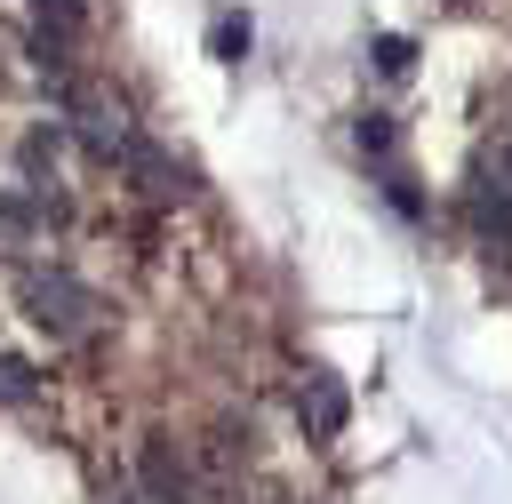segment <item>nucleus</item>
I'll list each match as a JSON object with an SVG mask.
<instances>
[{"mask_svg":"<svg viewBox=\"0 0 512 504\" xmlns=\"http://www.w3.org/2000/svg\"><path fill=\"white\" fill-rule=\"evenodd\" d=\"M72 112H80V136H88V152H96V160H112V152L128 144V112H120L112 96H80Z\"/></svg>","mask_w":512,"mask_h":504,"instance_id":"5","label":"nucleus"},{"mask_svg":"<svg viewBox=\"0 0 512 504\" xmlns=\"http://www.w3.org/2000/svg\"><path fill=\"white\" fill-rule=\"evenodd\" d=\"M136 472H144V496H152V504H184V488H192V472H184V456H176L168 432H152V440L136 448Z\"/></svg>","mask_w":512,"mask_h":504,"instance_id":"4","label":"nucleus"},{"mask_svg":"<svg viewBox=\"0 0 512 504\" xmlns=\"http://www.w3.org/2000/svg\"><path fill=\"white\" fill-rule=\"evenodd\" d=\"M16 400H32V360L0 352V408H16Z\"/></svg>","mask_w":512,"mask_h":504,"instance_id":"8","label":"nucleus"},{"mask_svg":"<svg viewBox=\"0 0 512 504\" xmlns=\"http://www.w3.org/2000/svg\"><path fill=\"white\" fill-rule=\"evenodd\" d=\"M16 160H24V176H48V168H56V128H32V136L16 144Z\"/></svg>","mask_w":512,"mask_h":504,"instance_id":"7","label":"nucleus"},{"mask_svg":"<svg viewBox=\"0 0 512 504\" xmlns=\"http://www.w3.org/2000/svg\"><path fill=\"white\" fill-rule=\"evenodd\" d=\"M120 168L136 176V192H144V200H184V192H192V168H184V160H168L152 136H128V144H120Z\"/></svg>","mask_w":512,"mask_h":504,"instance_id":"2","label":"nucleus"},{"mask_svg":"<svg viewBox=\"0 0 512 504\" xmlns=\"http://www.w3.org/2000/svg\"><path fill=\"white\" fill-rule=\"evenodd\" d=\"M24 312H32L48 336H80L88 312H96V296H88L72 272H24Z\"/></svg>","mask_w":512,"mask_h":504,"instance_id":"1","label":"nucleus"},{"mask_svg":"<svg viewBox=\"0 0 512 504\" xmlns=\"http://www.w3.org/2000/svg\"><path fill=\"white\" fill-rule=\"evenodd\" d=\"M376 64H384V72H408V64H416V48H408L400 32H384V40H376Z\"/></svg>","mask_w":512,"mask_h":504,"instance_id":"10","label":"nucleus"},{"mask_svg":"<svg viewBox=\"0 0 512 504\" xmlns=\"http://www.w3.org/2000/svg\"><path fill=\"white\" fill-rule=\"evenodd\" d=\"M296 416H304V432H312V440H336V432H344V416H352V392H344L328 368H312V376H304V392H296Z\"/></svg>","mask_w":512,"mask_h":504,"instance_id":"3","label":"nucleus"},{"mask_svg":"<svg viewBox=\"0 0 512 504\" xmlns=\"http://www.w3.org/2000/svg\"><path fill=\"white\" fill-rule=\"evenodd\" d=\"M208 56H216V64H240V56H248V16H216V24H208Z\"/></svg>","mask_w":512,"mask_h":504,"instance_id":"6","label":"nucleus"},{"mask_svg":"<svg viewBox=\"0 0 512 504\" xmlns=\"http://www.w3.org/2000/svg\"><path fill=\"white\" fill-rule=\"evenodd\" d=\"M40 16H56V32H72L80 24V0H40Z\"/></svg>","mask_w":512,"mask_h":504,"instance_id":"13","label":"nucleus"},{"mask_svg":"<svg viewBox=\"0 0 512 504\" xmlns=\"http://www.w3.org/2000/svg\"><path fill=\"white\" fill-rule=\"evenodd\" d=\"M32 216H40L32 200H16V192H0V224H8V232H32Z\"/></svg>","mask_w":512,"mask_h":504,"instance_id":"12","label":"nucleus"},{"mask_svg":"<svg viewBox=\"0 0 512 504\" xmlns=\"http://www.w3.org/2000/svg\"><path fill=\"white\" fill-rule=\"evenodd\" d=\"M384 200H392V208H400V216H416V208H424V200H416V184H408V176H400V168H384Z\"/></svg>","mask_w":512,"mask_h":504,"instance_id":"11","label":"nucleus"},{"mask_svg":"<svg viewBox=\"0 0 512 504\" xmlns=\"http://www.w3.org/2000/svg\"><path fill=\"white\" fill-rule=\"evenodd\" d=\"M352 136H360V152H376V160L392 152V120H384V112H360V128H352Z\"/></svg>","mask_w":512,"mask_h":504,"instance_id":"9","label":"nucleus"}]
</instances>
